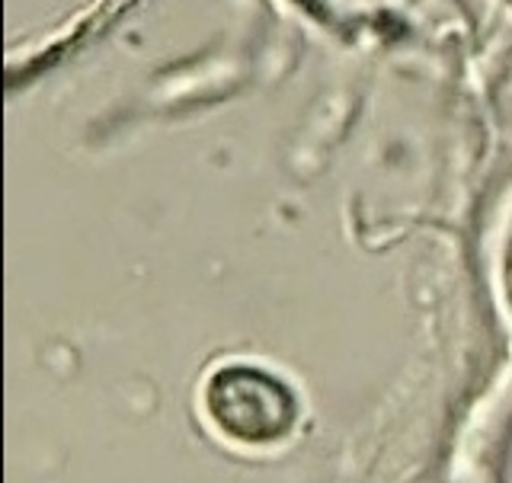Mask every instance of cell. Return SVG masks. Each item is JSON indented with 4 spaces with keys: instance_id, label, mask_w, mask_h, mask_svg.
<instances>
[{
    "instance_id": "6da1fadb",
    "label": "cell",
    "mask_w": 512,
    "mask_h": 483,
    "mask_svg": "<svg viewBox=\"0 0 512 483\" xmlns=\"http://www.w3.org/2000/svg\"><path fill=\"white\" fill-rule=\"evenodd\" d=\"M205 407L224 436L247 445L279 442L298 416L292 388L256 365L218 368L205 388Z\"/></svg>"
}]
</instances>
